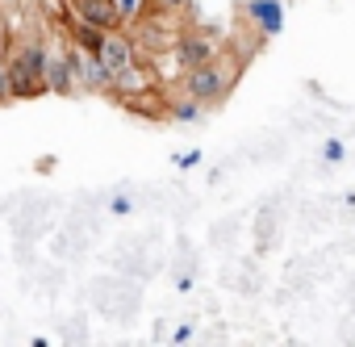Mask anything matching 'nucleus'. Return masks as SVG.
Here are the masks:
<instances>
[{
  "instance_id": "obj_12",
  "label": "nucleus",
  "mask_w": 355,
  "mask_h": 347,
  "mask_svg": "<svg viewBox=\"0 0 355 347\" xmlns=\"http://www.w3.org/2000/svg\"><path fill=\"white\" fill-rule=\"evenodd\" d=\"M322 155H326L330 163H343V155H347V146H343L338 138H326V142H322Z\"/></svg>"
},
{
  "instance_id": "obj_5",
  "label": "nucleus",
  "mask_w": 355,
  "mask_h": 347,
  "mask_svg": "<svg viewBox=\"0 0 355 347\" xmlns=\"http://www.w3.org/2000/svg\"><path fill=\"white\" fill-rule=\"evenodd\" d=\"M46 88L55 96H76V71H71V55H67V34L51 38V63H46Z\"/></svg>"
},
{
  "instance_id": "obj_13",
  "label": "nucleus",
  "mask_w": 355,
  "mask_h": 347,
  "mask_svg": "<svg viewBox=\"0 0 355 347\" xmlns=\"http://www.w3.org/2000/svg\"><path fill=\"white\" fill-rule=\"evenodd\" d=\"M171 163H175V167H180V171H193V167L201 163V151H184V155H175Z\"/></svg>"
},
{
  "instance_id": "obj_11",
  "label": "nucleus",
  "mask_w": 355,
  "mask_h": 347,
  "mask_svg": "<svg viewBox=\"0 0 355 347\" xmlns=\"http://www.w3.org/2000/svg\"><path fill=\"white\" fill-rule=\"evenodd\" d=\"M184 5H189V0H146L150 13H180Z\"/></svg>"
},
{
  "instance_id": "obj_9",
  "label": "nucleus",
  "mask_w": 355,
  "mask_h": 347,
  "mask_svg": "<svg viewBox=\"0 0 355 347\" xmlns=\"http://www.w3.org/2000/svg\"><path fill=\"white\" fill-rule=\"evenodd\" d=\"M167 117H175V121H197L201 117V105L197 101H175V96H167Z\"/></svg>"
},
{
  "instance_id": "obj_15",
  "label": "nucleus",
  "mask_w": 355,
  "mask_h": 347,
  "mask_svg": "<svg viewBox=\"0 0 355 347\" xmlns=\"http://www.w3.org/2000/svg\"><path fill=\"white\" fill-rule=\"evenodd\" d=\"M189 339H193V326H189V322L171 330V343H189Z\"/></svg>"
},
{
  "instance_id": "obj_3",
  "label": "nucleus",
  "mask_w": 355,
  "mask_h": 347,
  "mask_svg": "<svg viewBox=\"0 0 355 347\" xmlns=\"http://www.w3.org/2000/svg\"><path fill=\"white\" fill-rule=\"evenodd\" d=\"M218 55H222V42L209 30H180V34H175V46H171V63H175V71H180V76L205 67Z\"/></svg>"
},
{
  "instance_id": "obj_6",
  "label": "nucleus",
  "mask_w": 355,
  "mask_h": 347,
  "mask_svg": "<svg viewBox=\"0 0 355 347\" xmlns=\"http://www.w3.org/2000/svg\"><path fill=\"white\" fill-rule=\"evenodd\" d=\"M247 22L263 38H276L284 30V5H280V0H247Z\"/></svg>"
},
{
  "instance_id": "obj_7",
  "label": "nucleus",
  "mask_w": 355,
  "mask_h": 347,
  "mask_svg": "<svg viewBox=\"0 0 355 347\" xmlns=\"http://www.w3.org/2000/svg\"><path fill=\"white\" fill-rule=\"evenodd\" d=\"M71 13L101 26V30H121V13H117V0H71Z\"/></svg>"
},
{
  "instance_id": "obj_10",
  "label": "nucleus",
  "mask_w": 355,
  "mask_h": 347,
  "mask_svg": "<svg viewBox=\"0 0 355 347\" xmlns=\"http://www.w3.org/2000/svg\"><path fill=\"white\" fill-rule=\"evenodd\" d=\"M17 96H13V80H9V67H5V59H0V105H13Z\"/></svg>"
},
{
  "instance_id": "obj_1",
  "label": "nucleus",
  "mask_w": 355,
  "mask_h": 347,
  "mask_svg": "<svg viewBox=\"0 0 355 347\" xmlns=\"http://www.w3.org/2000/svg\"><path fill=\"white\" fill-rule=\"evenodd\" d=\"M9 67V80H13V96L17 101H34V96H46V63H51V42L46 38H17L9 42V51L0 55Z\"/></svg>"
},
{
  "instance_id": "obj_14",
  "label": "nucleus",
  "mask_w": 355,
  "mask_h": 347,
  "mask_svg": "<svg viewBox=\"0 0 355 347\" xmlns=\"http://www.w3.org/2000/svg\"><path fill=\"white\" fill-rule=\"evenodd\" d=\"M109 210H113V214H130V210H134V201H130V197H113V201H109Z\"/></svg>"
},
{
  "instance_id": "obj_2",
  "label": "nucleus",
  "mask_w": 355,
  "mask_h": 347,
  "mask_svg": "<svg viewBox=\"0 0 355 347\" xmlns=\"http://www.w3.org/2000/svg\"><path fill=\"white\" fill-rule=\"evenodd\" d=\"M239 76H243V63H239L234 55H218V59H209L205 67L184 71V76H180V92H184L189 101H197L201 109H214V105H222V101L234 92Z\"/></svg>"
},
{
  "instance_id": "obj_8",
  "label": "nucleus",
  "mask_w": 355,
  "mask_h": 347,
  "mask_svg": "<svg viewBox=\"0 0 355 347\" xmlns=\"http://www.w3.org/2000/svg\"><path fill=\"white\" fill-rule=\"evenodd\" d=\"M63 34H67L76 46H84V51H92V55H96L109 30H101V26H92V22H84V17H76V13H71V22L63 26Z\"/></svg>"
},
{
  "instance_id": "obj_4",
  "label": "nucleus",
  "mask_w": 355,
  "mask_h": 347,
  "mask_svg": "<svg viewBox=\"0 0 355 347\" xmlns=\"http://www.w3.org/2000/svg\"><path fill=\"white\" fill-rule=\"evenodd\" d=\"M96 59L109 67V76L117 80L121 71H130L134 63H142L138 59V42L130 38V34H121V30H109L105 34V42H101V51H96Z\"/></svg>"
}]
</instances>
